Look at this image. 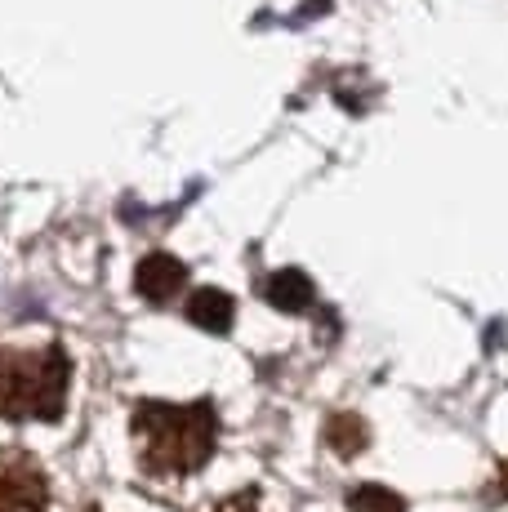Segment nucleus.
<instances>
[{
    "instance_id": "f257e3e1",
    "label": "nucleus",
    "mask_w": 508,
    "mask_h": 512,
    "mask_svg": "<svg viewBox=\"0 0 508 512\" xmlns=\"http://www.w3.org/2000/svg\"><path fill=\"white\" fill-rule=\"evenodd\" d=\"M130 432H134V446H139V459L148 472L188 477V472H197L214 455L219 419H214L210 401H192V406L139 401Z\"/></svg>"
},
{
    "instance_id": "f03ea898",
    "label": "nucleus",
    "mask_w": 508,
    "mask_h": 512,
    "mask_svg": "<svg viewBox=\"0 0 508 512\" xmlns=\"http://www.w3.org/2000/svg\"><path fill=\"white\" fill-rule=\"evenodd\" d=\"M67 366L63 348H5L0 352V419H58L67 406Z\"/></svg>"
},
{
    "instance_id": "7ed1b4c3",
    "label": "nucleus",
    "mask_w": 508,
    "mask_h": 512,
    "mask_svg": "<svg viewBox=\"0 0 508 512\" xmlns=\"http://www.w3.org/2000/svg\"><path fill=\"white\" fill-rule=\"evenodd\" d=\"M0 512H50V481L32 459H0Z\"/></svg>"
},
{
    "instance_id": "20e7f679",
    "label": "nucleus",
    "mask_w": 508,
    "mask_h": 512,
    "mask_svg": "<svg viewBox=\"0 0 508 512\" xmlns=\"http://www.w3.org/2000/svg\"><path fill=\"white\" fill-rule=\"evenodd\" d=\"M183 281H188V272H183V263L174 254H148L139 263V272H134V285H139V294L148 303H170L183 290Z\"/></svg>"
},
{
    "instance_id": "39448f33",
    "label": "nucleus",
    "mask_w": 508,
    "mask_h": 512,
    "mask_svg": "<svg viewBox=\"0 0 508 512\" xmlns=\"http://www.w3.org/2000/svg\"><path fill=\"white\" fill-rule=\"evenodd\" d=\"M232 317H237V303H232V294L214 290V285H205V290H192V299H188V321H192V326H201L205 334H228L232 330Z\"/></svg>"
},
{
    "instance_id": "423d86ee",
    "label": "nucleus",
    "mask_w": 508,
    "mask_h": 512,
    "mask_svg": "<svg viewBox=\"0 0 508 512\" xmlns=\"http://www.w3.org/2000/svg\"><path fill=\"white\" fill-rule=\"evenodd\" d=\"M263 294H268V303L272 308H281V312H304L312 303V281L299 268H281V272H272L268 277Z\"/></svg>"
},
{
    "instance_id": "0eeeda50",
    "label": "nucleus",
    "mask_w": 508,
    "mask_h": 512,
    "mask_svg": "<svg viewBox=\"0 0 508 512\" xmlns=\"http://www.w3.org/2000/svg\"><path fill=\"white\" fill-rule=\"evenodd\" d=\"M366 441H370V428H366V419L353 415V410H339V415H330L326 423V446L335 450V455H344V459H353L366 450Z\"/></svg>"
},
{
    "instance_id": "6e6552de",
    "label": "nucleus",
    "mask_w": 508,
    "mask_h": 512,
    "mask_svg": "<svg viewBox=\"0 0 508 512\" xmlns=\"http://www.w3.org/2000/svg\"><path fill=\"white\" fill-rule=\"evenodd\" d=\"M348 508L353 512H406V499L397 495V490L366 481V486H357L353 495H348Z\"/></svg>"
},
{
    "instance_id": "1a4fd4ad",
    "label": "nucleus",
    "mask_w": 508,
    "mask_h": 512,
    "mask_svg": "<svg viewBox=\"0 0 508 512\" xmlns=\"http://www.w3.org/2000/svg\"><path fill=\"white\" fill-rule=\"evenodd\" d=\"M219 512H254V490H246V495H237V499H228Z\"/></svg>"
},
{
    "instance_id": "9d476101",
    "label": "nucleus",
    "mask_w": 508,
    "mask_h": 512,
    "mask_svg": "<svg viewBox=\"0 0 508 512\" xmlns=\"http://www.w3.org/2000/svg\"><path fill=\"white\" fill-rule=\"evenodd\" d=\"M495 499H508V464L500 468V477H495V490H491Z\"/></svg>"
}]
</instances>
